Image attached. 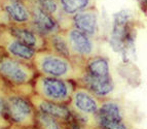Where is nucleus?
Masks as SVG:
<instances>
[{"instance_id":"aec40b11","label":"nucleus","mask_w":147,"mask_h":129,"mask_svg":"<svg viewBox=\"0 0 147 129\" xmlns=\"http://www.w3.org/2000/svg\"><path fill=\"white\" fill-rule=\"evenodd\" d=\"M98 129H131L123 120L96 119Z\"/></svg>"},{"instance_id":"423d86ee","label":"nucleus","mask_w":147,"mask_h":129,"mask_svg":"<svg viewBox=\"0 0 147 129\" xmlns=\"http://www.w3.org/2000/svg\"><path fill=\"white\" fill-rule=\"evenodd\" d=\"M29 2L30 3H26V5L28 6L31 14V20L28 24L30 28H32L35 32L44 38H47L62 31L56 18L41 10L34 2H32L30 0Z\"/></svg>"},{"instance_id":"4468645a","label":"nucleus","mask_w":147,"mask_h":129,"mask_svg":"<svg viewBox=\"0 0 147 129\" xmlns=\"http://www.w3.org/2000/svg\"><path fill=\"white\" fill-rule=\"evenodd\" d=\"M84 73L95 77H108L111 75L108 59L98 54L84 61Z\"/></svg>"},{"instance_id":"393cba45","label":"nucleus","mask_w":147,"mask_h":129,"mask_svg":"<svg viewBox=\"0 0 147 129\" xmlns=\"http://www.w3.org/2000/svg\"><path fill=\"white\" fill-rule=\"evenodd\" d=\"M6 129H19V128H17V127H15V126H10L9 128H6Z\"/></svg>"},{"instance_id":"a211bd4d","label":"nucleus","mask_w":147,"mask_h":129,"mask_svg":"<svg viewBox=\"0 0 147 129\" xmlns=\"http://www.w3.org/2000/svg\"><path fill=\"white\" fill-rule=\"evenodd\" d=\"M35 126L39 129H67L64 122L39 112H36Z\"/></svg>"},{"instance_id":"39448f33","label":"nucleus","mask_w":147,"mask_h":129,"mask_svg":"<svg viewBox=\"0 0 147 129\" xmlns=\"http://www.w3.org/2000/svg\"><path fill=\"white\" fill-rule=\"evenodd\" d=\"M68 41L71 59L84 63L86 59L97 55L98 49L93 37L84 34L79 30L71 27L64 30Z\"/></svg>"},{"instance_id":"0eeeda50","label":"nucleus","mask_w":147,"mask_h":129,"mask_svg":"<svg viewBox=\"0 0 147 129\" xmlns=\"http://www.w3.org/2000/svg\"><path fill=\"white\" fill-rule=\"evenodd\" d=\"M101 101L102 100L86 88L76 85L68 102V107L72 113L96 116L100 109Z\"/></svg>"},{"instance_id":"a878e982","label":"nucleus","mask_w":147,"mask_h":129,"mask_svg":"<svg viewBox=\"0 0 147 129\" xmlns=\"http://www.w3.org/2000/svg\"><path fill=\"white\" fill-rule=\"evenodd\" d=\"M3 1H17V0H3Z\"/></svg>"},{"instance_id":"20e7f679","label":"nucleus","mask_w":147,"mask_h":129,"mask_svg":"<svg viewBox=\"0 0 147 129\" xmlns=\"http://www.w3.org/2000/svg\"><path fill=\"white\" fill-rule=\"evenodd\" d=\"M36 75L31 63L11 58L7 54L0 57V79L9 86L32 84Z\"/></svg>"},{"instance_id":"1a4fd4ad","label":"nucleus","mask_w":147,"mask_h":129,"mask_svg":"<svg viewBox=\"0 0 147 129\" xmlns=\"http://www.w3.org/2000/svg\"><path fill=\"white\" fill-rule=\"evenodd\" d=\"M29 99L32 102L36 112L54 117L56 119L64 122V123H66L67 121L71 119L72 113L70 111V109H69L68 104L49 101V100H45L43 98H41V97L37 96L34 93H32L30 95Z\"/></svg>"},{"instance_id":"412c9836","label":"nucleus","mask_w":147,"mask_h":129,"mask_svg":"<svg viewBox=\"0 0 147 129\" xmlns=\"http://www.w3.org/2000/svg\"><path fill=\"white\" fill-rule=\"evenodd\" d=\"M7 87L4 81L0 79V118H5V99H6ZM6 119V118H5Z\"/></svg>"},{"instance_id":"6e6552de","label":"nucleus","mask_w":147,"mask_h":129,"mask_svg":"<svg viewBox=\"0 0 147 129\" xmlns=\"http://www.w3.org/2000/svg\"><path fill=\"white\" fill-rule=\"evenodd\" d=\"M0 47L3 48L5 53L11 58H15L17 60H20L23 62L31 63L34 58L36 51L32 48L28 47L22 41L13 37L6 28H4V31L2 33V37L0 40Z\"/></svg>"},{"instance_id":"b1692460","label":"nucleus","mask_w":147,"mask_h":129,"mask_svg":"<svg viewBox=\"0 0 147 129\" xmlns=\"http://www.w3.org/2000/svg\"><path fill=\"white\" fill-rule=\"evenodd\" d=\"M19 129H39V128L36 126H33V127H29V128H19Z\"/></svg>"},{"instance_id":"f03ea898","label":"nucleus","mask_w":147,"mask_h":129,"mask_svg":"<svg viewBox=\"0 0 147 129\" xmlns=\"http://www.w3.org/2000/svg\"><path fill=\"white\" fill-rule=\"evenodd\" d=\"M35 116L36 111L30 101L29 96L19 94L7 87L5 99V118L10 124L17 128L33 127L35 126Z\"/></svg>"},{"instance_id":"f8f14e48","label":"nucleus","mask_w":147,"mask_h":129,"mask_svg":"<svg viewBox=\"0 0 147 129\" xmlns=\"http://www.w3.org/2000/svg\"><path fill=\"white\" fill-rule=\"evenodd\" d=\"M71 27L79 30L90 37H97L99 32L98 13L94 10H86L71 17Z\"/></svg>"},{"instance_id":"9b49d317","label":"nucleus","mask_w":147,"mask_h":129,"mask_svg":"<svg viewBox=\"0 0 147 129\" xmlns=\"http://www.w3.org/2000/svg\"><path fill=\"white\" fill-rule=\"evenodd\" d=\"M75 84L86 88L101 100L107 99L114 90V83L111 75L108 77H95L84 73L80 79L76 81Z\"/></svg>"},{"instance_id":"ddd939ff","label":"nucleus","mask_w":147,"mask_h":129,"mask_svg":"<svg viewBox=\"0 0 147 129\" xmlns=\"http://www.w3.org/2000/svg\"><path fill=\"white\" fill-rule=\"evenodd\" d=\"M6 30L13 37L34 49L36 52L45 49V38L35 32L28 25H11L6 27Z\"/></svg>"},{"instance_id":"9d476101","label":"nucleus","mask_w":147,"mask_h":129,"mask_svg":"<svg viewBox=\"0 0 147 129\" xmlns=\"http://www.w3.org/2000/svg\"><path fill=\"white\" fill-rule=\"evenodd\" d=\"M1 12L4 16L6 27L11 25H28L31 20L30 10L23 0L3 1Z\"/></svg>"},{"instance_id":"5701e85b","label":"nucleus","mask_w":147,"mask_h":129,"mask_svg":"<svg viewBox=\"0 0 147 129\" xmlns=\"http://www.w3.org/2000/svg\"><path fill=\"white\" fill-rule=\"evenodd\" d=\"M4 31V27H0V40H1V37H2V33Z\"/></svg>"},{"instance_id":"f257e3e1","label":"nucleus","mask_w":147,"mask_h":129,"mask_svg":"<svg viewBox=\"0 0 147 129\" xmlns=\"http://www.w3.org/2000/svg\"><path fill=\"white\" fill-rule=\"evenodd\" d=\"M32 65L37 75L58 77L76 82L84 73V63L63 57L44 49L37 51L32 60Z\"/></svg>"},{"instance_id":"7ed1b4c3","label":"nucleus","mask_w":147,"mask_h":129,"mask_svg":"<svg viewBox=\"0 0 147 129\" xmlns=\"http://www.w3.org/2000/svg\"><path fill=\"white\" fill-rule=\"evenodd\" d=\"M76 84L73 81L36 75L32 82L33 93L49 101L68 104Z\"/></svg>"},{"instance_id":"f3484780","label":"nucleus","mask_w":147,"mask_h":129,"mask_svg":"<svg viewBox=\"0 0 147 129\" xmlns=\"http://www.w3.org/2000/svg\"><path fill=\"white\" fill-rule=\"evenodd\" d=\"M62 14L66 17H72L77 13L88 10L92 0H58Z\"/></svg>"},{"instance_id":"4be33fe9","label":"nucleus","mask_w":147,"mask_h":129,"mask_svg":"<svg viewBox=\"0 0 147 129\" xmlns=\"http://www.w3.org/2000/svg\"><path fill=\"white\" fill-rule=\"evenodd\" d=\"M10 126H12V125L10 124L9 122L5 119V118H0V129L9 128Z\"/></svg>"},{"instance_id":"dca6fc26","label":"nucleus","mask_w":147,"mask_h":129,"mask_svg":"<svg viewBox=\"0 0 147 129\" xmlns=\"http://www.w3.org/2000/svg\"><path fill=\"white\" fill-rule=\"evenodd\" d=\"M96 119L103 120H123V112L118 102L109 98L101 101L100 109L96 114Z\"/></svg>"},{"instance_id":"6ab92c4d","label":"nucleus","mask_w":147,"mask_h":129,"mask_svg":"<svg viewBox=\"0 0 147 129\" xmlns=\"http://www.w3.org/2000/svg\"><path fill=\"white\" fill-rule=\"evenodd\" d=\"M30 1L34 2L44 12H47V14L58 19V15H60V12H61L58 0H30Z\"/></svg>"},{"instance_id":"2eb2a0df","label":"nucleus","mask_w":147,"mask_h":129,"mask_svg":"<svg viewBox=\"0 0 147 129\" xmlns=\"http://www.w3.org/2000/svg\"><path fill=\"white\" fill-rule=\"evenodd\" d=\"M45 49L52 51V52L56 53L58 55H61L63 57L71 59L68 41H67L66 34H65L64 30L45 38Z\"/></svg>"}]
</instances>
